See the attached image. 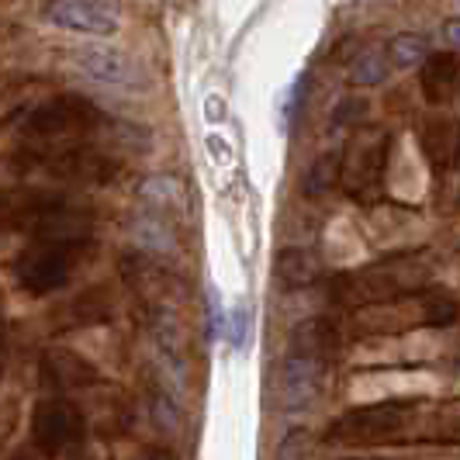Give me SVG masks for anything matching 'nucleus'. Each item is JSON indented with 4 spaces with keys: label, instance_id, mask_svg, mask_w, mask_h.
Listing matches in <instances>:
<instances>
[{
    "label": "nucleus",
    "instance_id": "obj_1",
    "mask_svg": "<svg viewBox=\"0 0 460 460\" xmlns=\"http://www.w3.org/2000/svg\"><path fill=\"white\" fill-rule=\"evenodd\" d=\"M329 443L340 447H409V443H454L460 447V402L388 398L343 412L329 429Z\"/></svg>",
    "mask_w": 460,
    "mask_h": 460
},
{
    "label": "nucleus",
    "instance_id": "obj_2",
    "mask_svg": "<svg viewBox=\"0 0 460 460\" xmlns=\"http://www.w3.org/2000/svg\"><path fill=\"white\" fill-rule=\"evenodd\" d=\"M460 319V301L437 284H422L415 291H405L398 298L374 301L349 308L343 319L346 336H374V340H388V336H409L422 329H447Z\"/></svg>",
    "mask_w": 460,
    "mask_h": 460
},
{
    "label": "nucleus",
    "instance_id": "obj_3",
    "mask_svg": "<svg viewBox=\"0 0 460 460\" xmlns=\"http://www.w3.org/2000/svg\"><path fill=\"white\" fill-rule=\"evenodd\" d=\"M93 250H97V243L87 232L39 235L14 256L11 274L28 298H46V295H56L66 288L76 277V270L93 256Z\"/></svg>",
    "mask_w": 460,
    "mask_h": 460
},
{
    "label": "nucleus",
    "instance_id": "obj_4",
    "mask_svg": "<svg viewBox=\"0 0 460 460\" xmlns=\"http://www.w3.org/2000/svg\"><path fill=\"white\" fill-rule=\"evenodd\" d=\"M422 284H429V256L422 250H409V253L385 256L367 267L336 274L329 284V295L343 308H360V305H374V301L398 298Z\"/></svg>",
    "mask_w": 460,
    "mask_h": 460
},
{
    "label": "nucleus",
    "instance_id": "obj_5",
    "mask_svg": "<svg viewBox=\"0 0 460 460\" xmlns=\"http://www.w3.org/2000/svg\"><path fill=\"white\" fill-rule=\"evenodd\" d=\"M91 211L63 190H0V229L22 235H59V232H87Z\"/></svg>",
    "mask_w": 460,
    "mask_h": 460
},
{
    "label": "nucleus",
    "instance_id": "obj_6",
    "mask_svg": "<svg viewBox=\"0 0 460 460\" xmlns=\"http://www.w3.org/2000/svg\"><path fill=\"white\" fill-rule=\"evenodd\" d=\"M7 166L18 173H46L63 184H111L121 177V163L93 146H31L14 153Z\"/></svg>",
    "mask_w": 460,
    "mask_h": 460
},
{
    "label": "nucleus",
    "instance_id": "obj_7",
    "mask_svg": "<svg viewBox=\"0 0 460 460\" xmlns=\"http://www.w3.org/2000/svg\"><path fill=\"white\" fill-rule=\"evenodd\" d=\"M392 136L385 128H357L340 156V187L353 201H374L388 177Z\"/></svg>",
    "mask_w": 460,
    "mask_h": 460
},
{
    "label": "nucleus",
    "instance_id": "obj_8",
    "mask_svg": "<svg viewBox=\"0 0 460 460\" xmlns=\"http://www.w3.org/2000/svg\"><path fill=\"white\" fill-rule=\"evenodd\" d=\"M108 125V115L93 104L91 97L80 93H59L46 104H39L31 115L24 118V136L31 138H69V136H91Z\"/></svg>",
    "mask_w": 460,
    "mask_h": 460
},
{
    "label": "nucleus",
    "instance_id": "obj_9",
    "mask_svg": "<svg viewBox=\"0 0 460 460\" xmlns=\"http://www.w3.org/2000/svg\"><path fill=\"white\" fill-rule=\"evenodd\" d=\"M31 443L49 457L80 454L87 443V415L69 398H46L31 409Z\"/></svg>",
    "mask_w": 460,
    "mask_h": 460
},
{
    "label": "nucleus",
    "instance_id": "obj_10",
    "mask_svg": "<svg viewBox=\"0 0 460 460\" xmlns=\"http://www.w3.org/2000/svg\"><path fill=\"white\" fill-rule=\"evenodd\" d=\"M42 22L87 39H111L118 31V11L111 0H42Z\"/></svg>",
    "mask_w": 460,
    "mask_h": 460
},
{
    "label": "nucleus",
    "instance_id": "obj_11",
    "mask_svg": "<svg viewBox=\"0 0 460 460\" xmlns=\"http://www.w3.org/2000/svg\"><path fill=\"white\" fill-rule=\"evenodd\" d=\"M73 66L80 69L87 80L115 87V91H142L146 87V73L125 49L84 46L73 52Z\"/></svg>",
    "mask_w": 460,
    "mask_h": 460
},
{
    "label": "nucleus",
    "instance_id": "obj_12",
    "mask_svg": "<svg viewBox=\"0 0 460 460\" xmlns=\"http://www.w3.org/2000/svg\"><path fill=\"white\" fill-rule=\"evenodd\" d=\"M319 388H323V360L295 349V357H288L280 370V398L288 412H305L319 398Z\"/></svg>",
    "mask_w": 460,
    "mask_h": 460
},
{
    "label": "nucleus",
    "instance_id": "obj_13",
    "mask_svg": "<svg viewBox=\"0 0 460 460\" xmlns=\"http://www.w3.org/2000/svg\"><path fill=\"white\" fill-rule=\"evenodd\" d=\"M419 84H422L426 104H433V108L450 104L460 87V56L454 52V49L429 52L426 63L419 66Z\"/></svg>",
    "mask_w": 460,
    "mask_h": 460
},
{
    "label": "nucleus",
    "instance_id": "obj_14",
    "mask_svg": "<svg viewBox=\"0 0 460 460\" xmlns=\"http://www.w3.org/2000/svg\"><path fill=\"white\" fill-rule=\"evenodd\" d=\"M39 374H42V385L56 388V392L91 388V385H97V377H101L91 360H84L73 349H49L46 357H42V364H39Z\"/></svg>",
    "mask_w": 460,
    "mask_h": 460
},
{
    "label": "nucleus",
    "instance_id": "obj_15",
    "mask_svg": "<svg viewBox=\"0 0 460 460\" xmlns=\"http://www.w3.org/2000/svg\"><path fill=\"white\" fill-rule=\"evenodd\" d=\"M419 142H422V156L429 163L433 177H443L454 163H457V146H460V128L447 118H429L419 128Z\"/></svg>",
    "mask_w": 460,
    "mask_h": 460
},
{
    "label": "nucleus",
    "instance_id": "obj_16",
    "mask_svg": "<svg viewBox=\"0 0 460 460\" xmlns=\"http://www.w3.org/2000/svg\"><path fill=\"white\" fill-rule=\"evenodd\" d=\"M274 277L280 288L298 291V288H312L323 277V260L315 250L305 246H288L274 256Z\"/></svg>",
    "mask_w": 460,
    "mask_h": 460
},
{
    "label": "nucleus",
    "instance_id": "obj_17",
    "mask_svg": "<svg viewBox=\"0 0 460 460\" xmlns=\"http://www.w3.org/2000/svg\"><path fill=\"white\" fill-rule=\"evenodd\" d=\"M343 325L340 323H329V319H308L295 329V349L298 353H308V357H332L340 343H343Z\"/></svg>",
    "mask_w": 460,
    "mask_h": 460
},
{
    "label": "nucleus",
    "instance_id": "obj_18",
    "mask_svg": "<svg viewBox=\"0 0 460 460\" xmlns=\"http://www.w3.org/2000/svg\"><path fill=\"white\" fill-rule=\"evenodd\" d=\"M429 56V39L419 35V31H402L388 42V59L394 69H415L426 63Z\"/></svg>",
    "mask_w": 460,
    "mask_h": 460
},
{
    "label": "nucleus",
    "instance_id": "obj_19",
    "mask_svg": "<svg viewBox=\"0 0 460 460\" xmlns=\"http://www.w3.org/2000/svg\"><path fill=\"white\" fill-rule=\"evenodd\" d=\"M392 59H388V49L381 52V49H367V52H360L357 59H353V66H349V84H357V87H377V84H385V76L392 73Z\"/></svg>",
    "mask_w": 460,
    "mask_h": 460
},
{
    "label": "nucleus",
    "instance_id": "obj_20",
    "mask_svg": "<svg viewBox=\"0 0 460 460\" xmlns=\"http://www.w3.org/2000/svg\"><path fill=\"white\" fill-rule=\"evenodd\" d=\"M142 198L149 205H160V208H177V211L184 208V190H181V184L173 177H149L142 184Z\"/></svg>",
    "mask_w": 460,
    "mask_h": 460
},
{
    "label": "nucleus",
    "instance_id": "obj_21",
    "mask_svg": "<svg viewBox=\"0 0 460 460\" xmlns=\"http://www.w3.org/2000/svg\"><path fill=\"white\" fill-rule=\"evenodd\" d=\"M136 239L149 250H160V253H173V235L163 226L156 215H142L136 222Z\"/></svg>",
    "mask_w": 460,
    "mask_h": 460
},
{
    "label": "nucleus",
    "instance_id": "obj_22",
    "mask_svg": "<svg viewBox=\"0 0 460 460\" xmlns=\"http://www.w3.org/2000/svg\"><path fill=\"white\" fill-rule=\"evenodd\" d=\"M332 181H340V160L336 156H323V160L308 170V177H305V194L308 198H319V194H325L332 187Z\"/></svg>",
    "mask_w": 460,
    "mask_h": 460
},
{
    "label": "nucleus",
    "instance_id": "obj_23",
    "mask_svg": "<svg viewBox=\"0 0 460 460\" xmlns=\"http://www.w3.org/2000/svg\"><path fill=\"white\" fill-rule=\"evenodd\" d=\"M226 340L232 349H246L250 343V308L246 305H235L226 315Z\"/></svg>",
    "mask_w": 460,
    "mask_h": 460
},
{
    "label": "nucleus",
    "instance_id": "obj_24",
    "mask_svg": "<svg viewBox=\"0 0 460 460\" xmlns=\"http://www.w3.org/2000/svg\"><path fill=\"white\" fill-rule=\"evenodd\" d=\"M226 336V315H222V301L215 291H208V340Z\"/></svg>",
    "mask_w": 460,
    "mask_h": 460
},
{
    "label": "nucleus",
    "instance_id": "obj_25",
    "mask_svg": "<svg viewBox=\"0 0 460 460\" xmlns=\"http://www.w3.org/2000/svg\"><path fill=\"white\" fill-rule=\"evenodd\" d=\"M443 35H447V42L454 49H460V18H450V22L443 24Z\"/></svg>",
    "mask_w": 460,
    "mask_h": 460
},
{
    "label": "nucleus",
    "instance_id": "obj_26",
    "mask_svg": "<svg viewBox=\"0 0 460 460\" xmlns=\"http://www.w3.org/2000/svg\"><path fill=\"white\" fill-rule=\"evenodd\" d=\"M4 367H7V346L0 340V377H4Z\"/></svg>",
    "mask_w": 460,
    "mask_h": 460
},
{
    "label": "nucleus",
    "instance_id": "obj_27",
    "mask_svg": "<svg viewBox=\"0 0 460 460\" xmlns=\"http://www.w3.org/2000/svg\"><path fill=\"white\" fill-rule=\"evenodd\" d=\"M457 166H460V146H457Z\"/></svg>",
    "mask_w": 460,
    "mask_h": 460
}]
</instances>
